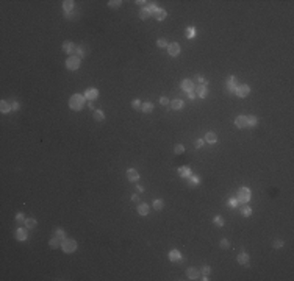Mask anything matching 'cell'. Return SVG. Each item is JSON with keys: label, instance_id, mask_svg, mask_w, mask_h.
I'll return each instance as SVG.
<instances>
[{"label": "cell", "instance_id": "1", "mask_svg": "<svg viewBox=\"0 0 294 281\" xmlns=\"http://www.w3.org/2000/svg\"><path fill=\"white\" fill-rule=\"evenodd\" d=\"M85 102H86L85 95H81V94H74V95L69 98V106H70V109H74V111H80V109L85 106Z\"/></svg>", "mask_w": 294, "mask_h": 281}, {"label": "cell", "instance_id": "2", "mask_svg": "<svg viewBox=\"0 0 294 281\" xmlns=\"http://www.w3.org/2000/svg\"><path fill=\"white\" fill-rule=\"evenodd\" d=\"M61 250L64 253H74L77 250V241L74 239H63L61 241Z\"/></svg>", "mask_w": 294, "mask_h": 281}, {"label": "cell", "instance_id": "3", "mask_svg": "<svg viewBox=\"0 0 294 281\" xmlns=\"http://www.w3.org/2000/svg\"><path fill=\"white\" fill-rule=\"evenodd\" d=\"M236 198L241 205H247L249 200H250V189H249V187H241V189L238 191Z\"/></svg>", "mask_w": 294, "mask_h": 281}, {"label": "cell", "instance_id": "4", "mask_svg": "<svg viewBox=\"0 0 294 281\" xmlns=\"http://www.w3.org/2000/svg\"><path fill=\"white\" fill-rule=\"evenodd\" d=\"M66 67L69 70H77L80 67V58L77 55H70V56L66 59Z\"/></svg>", "mask_w": 294, "mask_h": 281}, {"label": "cell", "instance_id": "5", "mask_svg": "<svg viewBox=\"0 0 294 281\" xmlns=\"http://www.w3.org/2000/svg\"><path fill=\"white\" fill-rule=\"evenodd\" d=\"M249 92H250V86L249 85H240V86H236V91H235V94L238 97H241V98L247 97Z\"/></svg>", "mask_w": 294, "mask_h": 281}, {"label": "cell", "instance_id": "6", "mask_svg": "<svg viewBox=\"0 0 294 281\" xmlns=\"http://www.w3.org/2000/svg\"><path fill=\"white\" fill-rule=\"evenodd\" d=\"M197 94V97H200V98H205L208 95V83L205 81L203 85H200V86H197V91H194Z\"/></svg>", "mask_w": 294, "mask_h": 281}, {"label": "cell", "instance_id": "7", "mask_svg": "<svg viewBox=\"0 0 294 281\" xmlns=\"http://www.w3.org/2000/svg\"><path fill=\"white\" fill-rule=\"evenodd\" d=\"M85 97H86V100L92 102V100H96V98L99 97V91L96 89V87H89L88 91H85Z\"/></svg>", "mask_w": 294, "mask_h": 281}, {"label": "cell", "instance_id": "8", "mask_svg": "<svg viewBox=\"0 0 294 281\" xmlns=\"http://www.w3.org/2000/svg\"><path fill=\"white\" fill-rule=\"evenodd\" d=\"M127 178H128L130 183H136V181L139 180V173H138V170H135V169H128L127 170Z\"/></svg>", "mask_w": 294, "mask_h": 281}, {"label": "cell", "instance_id": "9", "mask_svg": "<svg viewBox=\"0 0 294 281\" xmlns=\"http://www.w3.org/2000/svg\"><path fill=\"white\" fill-rule=\"evenodd\" d=\"M27 227H24V228H17V231H16V239L17 241H27V238H28V233H27Z\"/></svg>", "mask_w": 294, "mask_h": 281}, {"label": "cell", "instance_id": "10", "mask_svg": "<svg viewBox=\"0 0 294 281\" xmlns=\"http://www.w3.org/2000/svg\"><path fill=\"white\" fill-rule=\"evenodd\" d=\"M235 126L236 128H247V119L246 116H238V117L235 119Z\"/></svg>", "mask_w": 294, "mask_h": 281}, {"label": "cell", "instance_id": "11", "mask_svg": "<svg viewBox=\"0 0 294 281\" xmlns=\"http://www.w3.org/2000/svg\"><path fill=\"white\" fill-rule=\"evenodd\" d=\"M168 52H169L171 56H177V55L180 53V46H179L177 42L169 44V46H168Z\"/></svg>", "mask_w": 294, "mask_h": 281}, {"label": "cell", "instance_id": "12", "mask_svg": "<svg viewBox=\"0 0 294 281\" xmlns=\"http://www.w3.org/2000/svg\"><path fill=\"white\" fill-rule=\"evenodd\" d=\"M236 78H235V77L233 75H232V77H229V80H227V89H229V92H232V94H233L235 91H236Z\"/></svg>", "mask_w": 294, "mask_h": 281}, {"label": "cell", "instance_id": "13", "mask_svg": "<svg viewBox=\"0 0 294 281\" xmlns=\"http://www.w3.org/2000/svg\"><path fill=\"white\" fill-rule=\"evenodd\" d=\"M181 91L183 92H189V91H194V83L191 80H183L181 81Z\"/></svg>", "mask_w": 294, "mask_h": 281}, {"label": "cell", "instance_id": "14", "mask_svg": "<svg viewBox=\"0 0 294 281\" xmlns=\"http://www.w3.org/2000/svg\"><path fill=\"white\" fill-rule=\"evenodd\" d=\"M186 277L189 280H197L199 277H200V272H199L197 269H194V267H189L186 270Z\"/></svg>", "mask_w": 294, "mask_h": 281}, {"label": "cell", "instance_id": "15", "mask_svg": "<svg viewBox=\"0 0 294 281\" xmlns=\"http://www.w3.org/2000/svg\"><path fill=\"white\" fill-rule=\"evenodd\" d=\"M149 211H150V208H149L147 203H139L138 205V214L139 216H149Z\"/></svg>", "mask_w": 294, "mask_h": 281}, {"label": "cell", "instance_id": "16", "mask_svg": "<svg viewBox=\"0 0 294 281\" xmlns=\"http://www.w3.org/2000/svg\"><path fill=\"white\" fill-rule=\"evenodd\" d=\"M236 261L240 262V264H242V266H249V255H247L246 251H241L240 255H238Z\"/></svg>", "mask_w": 294, "mask_h": 281}, {"label": "cell", "instance_id": "17", "mask_svg": "<svg viewBox=\"0 0 294 281\" xmlns=\"http://www.w3.org/2000/svg\"><path fill=\"white\" fill-rule=\"evenodd\" d=\"M63 50L66 52V53H75V50H77V46H74L70 41H66L64 44H63Z\"/></svg>", "mask_w": 294, "mask_h": 281}, {"label": "cell", "instance_id": "18", "mask_svg": "<svg viewBox=\"0 0 294 281\" xmlns=\"http://www.w3.org/2000/svg\"><path fill=\"white\" fill-rule=\"evenodd\" d=\"M166 14H168V13H166V9H163V8H158V9L155 11V13H153L152 16H153V17L160 22V20H164V19H166Z\"/></svg>", "mask_w": 294, "mask_h": 281}, {"label": "cell", "instance_id": "19", "mask_svg": "<svg viewBox=\"0 0 294 281\" xmlns=\"http://www.w3.org/2000/svg\"><path fill=\"white\" fill-rule=\"evenodd\" d=\"M186 180H188V186L189 187H194V186H197L200 183V177H197V175H189Z\"/></svg>", "mask_w": 294, "mask_h": 281}, {"label": "cell", "instance_id": "20", "mask_svg": "<svg viewBox=\"0 0 294 281\" xmlns=\"http://www.w3.org/2000/svg\"><path fill=\"white\" fill-rule=\"evenodd\" d=\"M205 142H208V144H214V142H218V136H216V133H213V131H208L207 134H205Z\"/></svg>", "mask_w": 294, "mask_h": 281}, {"label": "cell", "instance_id": "21", "mask_svg": "<svg viewBox=\"0 0 294 281\" xmlns=\"http://www.w3.org/2000/svg\"><path fill=\"white\" fill-rule=\"evenodd\" d=\"M11 109H13V108H11V103L9 102H7V100L0 102V111H2V113H9Z\"/></svg>", "mask_w": 294, "mask_h": 281}, {"label": "cell", "instance_id": "22", "mask_svg": "<svg viewBox=\"0 0 294 281\" xmlns=\"http://www.w3.org/2000/svg\"><path fill=\"white\" fill-rule=\"evenodd\" d=\"M169 259L174 261V262H175V261H180V259H181L180 251H179V250H171V251H169Z\"/></svg>", "mask_w": 294, "mask_h": 281}, {"label": "cell", "instance_id": "23", "mask_svg": "<svg viewBox=\"0 0 294 281\" xmlns=\"http://www.w3.org/2000/svg\"><path fill=\"white\" fill-rule=\"evenodd\" d=\"M36 225H38V222H36L35 219H31V217L30 219H25V222H24V227H27L28 230H35Z\"/></svg>", "mask_w": 294, "mask_h": 281}, {"label": "cell", "instance_id": "24", "mask_svg": "<svg viewBox=\"0 0 294 281\" xmlns=\"http://www.w3.org/2000/svg\"><path fill=\"white\" fill-rule=\"evenodd\" d=\"M141 109H142V111L146 113V114L152 113V111H153V103H152V102H146V103H142V105H141Z\"/></svg>", "mask_w": 294, "mask_h": 281}, {"label": "cell", "instance_id": "25", "mask_svg": "<svg viewBox=\"0 0 294 281\" xmlns=\"http://www.w3.org/2000/svg\"><path fill=\"white\" fill-rule=\"evenodd\" d=\"M63 8H64L66 13H72V9H74V2H72V0H64Z\"/></svg>", "mask_w": 294, "mask_h": 281}, {"label": "cell", "instance_id": "26", "mask_svg": "<svg viewBox=\"0 0 294 281\" xmlns=\"http://www.w3.org/2000/svg\"><path fill=\"white\" fill-rule=\"evenodd\" d=\"M179 175H180V177H183V178H188L191 175V169L189 167H180L179 169Z\"/></svg>", "mask_w": 294, "mask_h": 281}, {"label": "cell", "instance_id": "27", "mask_svg": "<svg viewBox=\"0 0 294 281\" xmlns=\"http://www.w3.org/2000/svg\"><path fill=\"white\" fill-rule=\"evenodd\" d=\"M172 109H181L183 106H185V102L180 100V98H177V100H172Z\"/></svg>", "mask_w": 294, "mask_h": 281}, {"label": "cell", "instance_id": "28", "mask_svg": "<svg viewBox=\"0 0 294 281\" xmlns=\"http://www.w3.org/2000/svg\"><path fill=\"white\" fill-rule=\"evenodd\" d=\"M103 119H105L103 111H100V109H96V111H94V120H97V122H102Z\"/></svg>", "mask_w": 294, "mask_h": 281}, {"label": "cell", "instance_id": "29", "mask_svg": "<svg viewBox=\"0 0 294 281\" xmlns=\"http://www.w3.org/2000/svg\"><path fill=\"white\" fill-rule=\"evenodd\" d=\"M241 214H242L244 217H249V216L252 214V208L247 206V205H242V206H241Z\"/></svg>", "mask_w": 294, "mask_h": 281}, {"label": "cell", "instance_id": "30", "mask_svg": "<svg viewBox=\"0 0 294 281\" xmlns=\"http://www.w3.org/2000/svg\"><path fill=\"white\" fill-rule=\"evenodd\" d=\"M246 119H247V126H255L258 124V119L255 116H246Z\"/></svg>", "mask_w": 294, "mask_h": 281}, {"label": "cell", "instance_id": "31", "mask_svg": "<svg viewBox=\"0 0 294 281\" xmlns=\"http://www.w3.org/2000/svg\"><path fill=\"white\" fill-rule=\"evenodd\" d=\"M163 206H164V202L161 200V198H157V200H153V209L160 211V209H163Z\"/></svg>", "mask_w": 294, "mask_h": 281}, {"label": "cell", "instance_id": "32", "mask_svg": "<svg viewBox=\"0 0 294 281\" xmlns=\"http://www.w3.org/2000/svg\"><path fill=\"white\" fill-rule=\"evenodd\" d=\"M75 53H77V56H78V58H83L85 55H88V53H86V48L83 47V46H77Z\"/></svg>", "mask_w": 294, "mask_h": 281}, {"label": "cell", "instance_id": "33", "mask_svg": "<svg viewBox=\"0 0 294 281\" xmlns=\"http://www.w3.org/2000/svg\"><path fill=\"white\" fill-rule=\"evenodd\" d=\"M60 238H57V236H53V238L50 239V241H49V244H50V247H52V248H58V247H60Z\"/></svg>", "mask_w": 294, "mask_h": 281}, {"label": "cell", "instance_id": "34", "mask_svg": "<svg viewBox=\"0 0 294 281\" xmlns=\"http://www.w3.org/2000/svg\"><path fill=\"white\" fill-rule=\"evenodd\" d=\"M150 16H152V14L147 11V8H142L141 13H139V19H141V20H147L149 17H150Z\"/></svg>", "mask_w": 294, "mask_h": 281}, {"label": "cell", "instance_id": "35", "mask_svg": "<svg viewBox=\"0 0 294 281\" xmlns=\"http://www.w3.org/2000/svg\"><path fill=\"white\" fill-rule=\"evenodd\" d=\"M174 153H175V155H181V153H185V145L177 144V145L174 147Z\"/></svg>", "mask_w": 294, "mask_h": 281}, {"label": "cell", "instance_id": "36", "mask_svg": "<svg viewBox=\"0 0 294 281\" xmlns=\"http://www.w3.org/2000/svg\"><path fill=\"white\" fill-rule=\"evenodd\" d=\"M157 9H158V7H157V5H155L153 2H149V5H147V11H149V13H150V14H153Z\"/></svg>", "mask_w": 294, "mask_h": 281}, {"label": "cell", "instance_id": "37", "mask_svg": "<svg viewBox=\"0 0 294 281\" xmlns=\"http://www.w3.org/2000/svg\"><path fill=\"white\" fill-rule=\"evenodd\" d=\"M121 5H122L121 0H110L108 2V7H111V8H119Z\"/></svg>", "mask_w": 294, "mask_h": 281}, {"label": "cell", "instance_id": "38", "mask_svg": "<svg viewBox=\"0 0 294 281\" xmlns=\"http://www.w3.org/2000/svg\"><path fill=\"white\" fill-rule=\"evenodd\" d=\"M157 46L160 47V48H168V46H169V44H168V41H166V39H163V38H161V39H158L157 41Z\"/></svg>", "mask_w": 294, "mask_h": 281}, {"label": "cell", "instance_id": "39", "mask_svg": "<svg viewBox=\"0 0 294 281\" xmlns=\"http://www.w3.org/2000/svg\"><path fill=\"white\" fill-rule=\"evenodd\" d=\"M230 208H236L238 205H240V202H238V198H229V203H227Z\"/></svg>", "mask_w": 294, "mask_h": 281}, {"label": "cell", "instance_id": "40", "mask_svg": "<svg viewBox=\"0 0 294 281\" xmlns=\"http://www.w3.org/2000/svg\"><path fill=\"white\" fill-rule=\"evenodd\" d=\"M213 222H214V225H218V227H224V219L219 217V216H216L213 219Z\"/></svg>", "mask_w": 294, "mask_h": 281}, {"label": "cell", "instance_id": "41", "mask_svg": "<svg viewBox=\"0 0 294 281\" xmlns=\"http://www.w3.org/2000/svg\"><path fill=\"white\" fill-rule=\"evenodd\" d=\"M283 244H285V242L282 241V239H275V241L272 242V247H274V248H282V247H283Z\"/></svg>", "mask_w": 294, "mask_h": 281}, {"label": "cell", "instance_id": "42", "mask_svg": "<svg viewBox=\"0 0 294 281\" xmlns=\"http://www.w3.org/2000/svg\"><path fill=\"white\" fill-rule=\"evenodd\" d=\"M55 236H57V238H60L61 241H63V239H66V233H64V231L61 230V228H58L57 231H55Z\"/></svg>", "mask_w": 294, "mask_h": 281}, {"label": "cell", "instance_id": "43", "mask_svg": "<svg viewBox=\"0 0 294 281\" xmlns=\"http://www.w3.org/2000/svg\"><path fill=\"white\" fill-rule=\"evenodd\" d=\"M194 35H196V28H194V27H188L186 36H188V38H194Z\"/></svg>", "mask_w": 294, "mask_h": 281}, {"label": "cell", "instance_id": "44", "mask_svg": "<svg viewBox=\"0 0 294 281\" xmlns=\"http://www.w3.org/2000/svg\"><path fill=\"white\" fill-rule=\"evenodd\" d=\"M9 103H11V108H13L14 111H17V109L20 108V105H19V102H17V100H11Z\"/></svg>", "mask_w": 294, "mask_h": 281}, {"label": "cell", "instance_id": "45", "mask_svg": "<svg viewBox=\"0 0 294 281\" xmlns=\"http://www.w3.org/2000/svg\"><path fill=\"white\" fill-rule=\"evenodd\" d=\"M131 106H133V109H139L141 108V102L138 100V98H135V100L131 102Z\"/></svg>", "mask_w": 294, "mask_h": 281}, {"label": "cell", "instance_id": "46", "mask_svg": "<svg viewBox=\"0 0 294 281\" xmlns=\"http://www.w3.org/2000/svg\"><path fill=\"white\" fill-rule=\"evenodd\" d=\"M219 245H221V248H229V247H230V244H229V241H227V239H222Z\"/></svg>", "mask_w": 294, "mask_h": 281}, {"label": "cell", "instance_id": "47", "mask_svg": "<svg viewBox=\"0 0 294 281\" xmlns=\"http://www.w3.org/2000/svg\"><path fill=\"white\" fill-rule=\"evenodd\" d=\"M16 222H17V223H20V222H25V217H24V214H22V212H19L17 216H16Z\"/></svg>", "mask_w": 294, "mask_h": 281}, {"label": "cell", "instance_id": "48", "mask_svg": "<svg viewBox=\"0 0 294 281\" xmlns=\"http://www.w3.org/2000/svg\"><path fill=\"white\" fill-rule=\"evenodd\" d=\"M202 275H210L211 273V267H208V266H205L203 269H202V272H200Z\"/></svg>", "mask_w": 294, "mask_h": 281}, {"label": "cell", "instance_id": "49", "mask_svg": "<svg viewBox=\"0 0 294 281\" xmlns=\"http://www.w3.org/2000/svg\"><path fill=\"white\" fill-rule=\"evenodd\" d=\"M160 103H161V105H164V106H166V105H169L171 102H169V98H166V97H161V98H160Z\"/></svg>", "mask_w": 294, "mask_h": 281}, {"label": "cell", "instance_id": "50", "mask_svg": "<svg viewBox=\"0 0 294 281\" xmlns=\"http://www.w3.org/2000/svg\"><path fill=\"white\" fill-rule=\"evenodd\" d=\"M188 97H189V100H194V98L197 97V94L194 92V91H189V92H188Z\"/></svg>", "mask_w": 294, "mask_h": 281}, {"label": "cell", "instance_id": "51", "mask_svg": "<svg viewBox=\"0 0 294 281\" xmlns=\"http://www.w3.org/2000/svg\"><path fill=\"white\" fill-rule=\"evenodd\" d=\"M203 142H205L203 139H197V141H196V144H194V145H196L197 148H200V147L203 145Z\"/></svg>", "mask_w": 294, "mask_h": 281}, {"label": "cell", "instance_id": "52", "mask_svg": "<svg viewBox=\"0 0 294 281\" xmlns=\"http://www.w3.org/2000/svg\"><path fill=\"white\" fill-rule=\"evenodd\" d=\"M196 78H197V81H200V83H202V85L205 83V80H203V77H202V75H197V77H196Z\"/></svg>", "mask_w": 294, "mask_h": 281}, {"label": "cell", "instance_id": "53", "mask_svg": "<svg viewBox=\"0 0 294 281\" xmlns=\"http://www.w3.org/2000/svg\"><path fill=\"white\" fill-rule=\"evenodd\" d=\"M131 200H133V202H139V197H138V195H135V194H133V195H131Z\"/></svg>", "mask_w": 294, "mask_h": 281}, {"label": "cell", "instance_id": "54", "mask_svg": "<svg viewBox=\"0 0 294 281\" xmlns=\"http://www.w3.org/2000/svg\"><path fill=\"white\" fill-rule=\"evenodd\" d=\"M136 189H138V191H139V192H142V191H144V187H142L141 184H138V186H136Z\"/></svg>", "mask_w": 294, "mask_h": 281}, {"label": "cell", "instance_id": "55", "mask_svg": "<svg viewBox=\"0 0 294 281\" xmlns=\"http://www.w3.org/2000/svg\"><path fill=\"white\" fill-rule=\"evenodd\" d=\"M135 3H138V5H144V3H147V2H144V0H138V2H135Z\"/></svg>", "mask_w": 294, "mask_h": 281}]
</instances>
